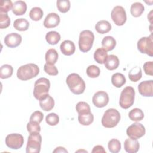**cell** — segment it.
<instances>
[{
    "mask_svg": "<svg viewBox=\"0 0 153 153\" xmlns=\"http://www.w3.org/2000/svg\"><path fill=\"white\" fill-rule=\"evenodd\" d=\"M60 48L64 55L71 56L75 53V45L72 41L65 40L61 43Z\"/></svg>",
    "mask_w": 153,
    "mask_h": 153,
    "instance_id": "e0dca14e",
    "label": "cell"
},
{
    "mask_svg": "<svg viewBox=\"0 0 153 153\" xmlns=\"http://www.w3.org/2000/svg\"><path fill=\"white\" fill-rule=\"evenodd\" d=\"M111 17L113 22L117 26H123L126 22L127 16L124 8L122 6L117 5L113 8Z\"/></svg>",
    "mask_w": 153,
    "mask_h": 153,
    "instance_id": "9c48e42d",
    "label": "cell"
},
{
    "mask_svg": "<svg viewBox=\"0 0 153 153\" xmlns=\"http://www.w3.org/2000/svg\"><path fill=\"white\" fill-rule=\"evenodd\" d=\"M134 89L131 86L126 87L123 88L120 94L119 101L120 106L124 109L131 107L134 102Z\"/></svg>",
    "mask_w": 153,
    "mask_h": 153,
    "instance_id": "5b68a950",
    "label": "cell"
},
{
    "mask_svg": "<svg viewBox=\"0 0 153 153\" xmlns=\"http://www.w3.org/2000/svg\"><path fill=\"white\" fill-rule=\"evenodd\" d=\"M13 26L16 30L19 31H25L28 29L29 26V23L26 19H17L14 20Z\"/></svg>",
    "mask_w": 153,
    "mask_h": 153,
    "instance_id": "4316f807",
    "label": "cell"
},
{
    "mask_svg": "<svg viewBox=\"0 0 153 153\" xmlns=\"http://www.w3.org/2000/svg\"><path fill=\"white\" fill-rule=\"evenodd\" d=\"M27 10V5L23 1H17L13 5L12 11L16 16L23 15Z\"/></svg>",
    "mask_w": 153,
    "mask_h": 153,
    "instance_id": "ffe728a7",
    "label": "cell"
},
{
    "mask_svg": "<svg viewBox=\"0 0 153 153\" xmlns=\"http://www.w3.org/2000/svg\"><path fill=\"white\" fill-rule=\"evenodd\" d=\"M111 82L113 85H114L115 87L120 88L125 84L126 82V79L123 74L117 72L112 75Z\"/></svg>",
    "mask_w": 153,
    "mask_h": 153,
    "instance_id": "603a6c76",
    "label": "cell"
},
{
    "mask_svg": "<svg viewBox=\"0 0 153 153\" xmlns=\"http://www.w3.org/2000/svg\"><path fill=\"white\" fill-rule=\"evenodd\" d=\"M42 137L39 133H30L26 145V152L27 153H38L41 151Z\"/></svg>",
    "mask_w": 153,
    "mask_h": 153,
    "instance_id": "52a82bcc",
    "label": "cell"
},
{
    "mask_svg": "<svg viewBox=\"0 0 153 153\" xmlns=\"http://www.w3.org/2000/svg\"><path fill=\"white\" fill-rule=\"evenodd\" d=\"M45 121L50 126H56L59 122V117L56 113H50L46 116Z\"/></svg>",
    "mask_w": 153,
    "mask_h": 153,
    "instance_id": "8d00e7d4",
    "label": "cell"
},
{
    "mask_svg": "<svg viewBox=\"0 0 153 153\" xmlns=\"http://www.w3.org/2000/svg\"><path fill=\"white\" fill-rule=\"evenodd\" d=\"M94 59L99 64H103L108 57V53L103 48H98L94 53Z\"/></svg>",
    "mask_w": 153,
    "mask_h": 153,
    "instance_id": "d4e9b609",
    "label": "cell"
},
{
    "mask_svg": "<svg viewBox=\"0 0 153 153\" xmlns=\"http://www.w3.org/2000/svg\"><path fill=\"white\" fill-rule=\"evenodd\" d=\"M75 108L78 114L91 112L89 105L85 102H79L76 104Z\"/></svg>",
    "mask_w": 153,
    "mask_h": 153,
    "instance_id": "ab89813d",
    "label": "cell"
},
{
    "mask_svg": "<svg viewBox=\"0 0 153 153\" xmlns=\"http://www.w3.org/2000/svg\"><path fill=\"white\" fill-rule=\"evenodd\" d=\"M142 73L141 68L139 66H135L131 68L128 72V78L133 82H137L142 78Z\"/></svg>",
    "mask_w": 153,
    "mask_h": 153,
    "instance_id": "83f0119b",
    "label": "cell"
},
{
    "mask_svg": "<svg viewBox=\"0 0 153 153\" xmlns=\"http://www.w3.org/2000/svg\"><path fill=\"white\" fill-rule=\"evenodd\" d=\"M138 50L143 54H146L151 57L153 56V39L152 35L142 37L139 39L137 44Z\"/></svg>",
    "mask_w": 153,
    "mask_h": 153,
    "instance_id": "ba28073f",
    "label": "cell"
},
{
    "mask_svg": "<svg viewBox=\"0 0 153 153\" xmlns=\"http://www.w3.org/2000/svg\"><path fill=\"white\" fill-rule=\"evenodd\" d=\"M50 87V82L49 79L42 77L38 79L34 84L33 94L35 99L39 100L43 97L48 94Z\"/></svg>",
    "mask_w": 153,
    "mask_h": 153,
    "instance_id": "277c9868",
    "label": "cell"
},
{
    "mask_svg": "<svg viewBox=\"0 0 153 153\" xmlns=\"http://www.w3.org/2000/svg\"><path fill=\"white\" fill-rule=\"evenodd\" d=\"M39 106L44 111H50L54 106V100L48 94L39 100Z\"/></svg>",
    "mask_w": 153,
    "mask_h": 153,
    "instance_id": "ac0fdd59",
    "label": "cell"
},
{
    "mask_svg": "<svg viewBox=\"0 0 153 153\" xmlns=\"http://www.w3.org/2000/svg\"><path fill=\"white\" fill-rule=\"evenodd\" d=\"M129 118L133 121H139L143 120L144 114L142 109L139 108H134L128 113Z\"/></svg>",
    "mask_w": 153,
    "mask_h": 153,
    "instance_id": "4dcf8cb0",
    "label": "cell"
},
{
    "mask_svg": "<svg viewBox=\"0 0 153 153\" xmlns=\"http://www.w3.org/2000/svg\"><path fill=\"white\" fill-rule=\"evenodd\" d=\"M22 40V38L20 34L13 32L6 35L4 38V43L10 48H15L20 44Z\"/></svg>",
    "mask_w": 153,
    "mask_h": 153,
    "instance_id": "5bb4252c",
    "label": "cell"
},
{
    "mask_svg": "<svg viewBox=\"0 0 153 153\" xmlns=\"http://www.w3.org/2000/svg\"><path fill=\"white\" fill-rule=\"evenodd\" d=\"M126 133L129 137L137 139L145 135V128L142 124L134 123L127 127Z\"/></svg>",
    "mask_w": 153,
    "mask_h": 153,
    "instance_id": "8fae6325",
    "label": "cell"
},
{
    "mask_svg": "<svg viewBox=\"0 0 153 153\" xmlns=\"http://www.w3.org/2000/svg\"><path fill=\"white\" fill-rule=\"evenodd\" d=\"M120 118V112L115 109L110 108L105 112L102 118V124L106 128H113L118 124Z\"/></svg>",
    "mask_w": 153,
    "mask_h": 153,
    "instance_id": "3957f363",
    "label": "cell"
},
{
    "mask_svg": "<svg viewBox=\"0 0 153 153\" xmlns=\"http://www.w3.org/2000/svg\"><path fill=\"white\" fill-rule=\"evenodd\" d=\"M56 4L59 11L63 13L68 12L71 7V3L69 0H58Z\"/></svg>",
    "mask_w": 153,
    "mask_h": 153,
    "instance_id": "e575fe53",
    "label": "cell"
},
{
    "mask_svg": "<svg viewBox=\"0 0 153 153\" xmlns=\"http://www.w3.org/2000/svg\"><path fill=\"white\" fill-rule=\"evenodd\" d=\"M124 147L125 151L127 152L136 153L139 151L140 145L137 139L129 137L125 140L124 143Z\"/></svg>",
    "mask_w": 153,
    "mask_h": 153,
    "instance_id": "2e32d148",
    "label": "cell"
},
{
    "mask_svg": "<svg viewBox=\"0 0 153 153\" xmlns=\"http://www.w3.org/2000/svg\"><path fill=\"white\" fill-rule=\"evenodd\" d=\"M53 152H68V151L63 147L59 146L53 151Z\"/></svg>",
    "mask_w": 153,
    "mask_h": 153,
    "instance_id": "bcb514c9",
    "label": "cell"
},
{
    "mask_svg": "<svg viewBox=\"0 0 153 153\" xmlns=\"http://www.w3.org/2000/svg\"><path fill=\"white\" fill-rule=\"evenodd\" d=\"M105 68L110 71H112L116 69L120 64L119 59L117 56L114 54H111L108 56L107 58L106 59L105 62Z\"/></svg>",
    "mask_w": 153,
    "mask_h": 153,
    "instance_id": "d6986e66",
    "label": "cell"
},
{
    "mask_svg": "<svg viewBox=\"0 0 153 153\" xmlns=\"http://www.w3.org/2000/svg\"><path fill=\"white\" fill-rule=\"evenodd\" d=\"M139 93L145 97H152L153 96V81L148 80L141 82L138 85Z\"/></svg>",
    "mask_w": 153,
    "mask_h": 153,
    "instance_id": "4fadbf2b",
    "label": "cell"
},
{
    "mask_svg": "<svg viewBox=\"0 0 153 153\" xmlns=\"http://www.w3.org/2000/svg\"><path fill=\"white\" fill-rule=\"evenodd\" d=\"M86 73L89 77L94 78L99 76L100 74V70L99 68L96 65H90L87 68Z\"/></svg>",
    "mask_w": 153,
    "mask_h": 153,
    "instance_id": "d590c367",
    "label": "cell"
},
{
    "mask_svg": "<svg viewBox=\"0 0 153 153\" xmlns=\"http://www.w3.org/2000/svg\"><path fill=\"white\" fill-rule=\"evenodd\" d=\"M39 72V67L33 63L21 66L17 69V76L22 81H27L36 76Z\"/></svg>",
    "mask_w": 153,
    "mask_h": 153,
    "instance_id": "7a4b0ae2",
    "label": "cell"
},
{
    "mask_svg": "<svg viewBox=\"0 0 153 153\" xmlns=\"http://www.w3.org/2000/svg\"><path fill=\"white\" fill-rule=\"evenodd\" d=\"M94 40V35L90 30L82 31L79 36V48L83 53H86L90 50Z\"/></svg>",
    "mask_w": 153,
    "mask_h": 153,
    "instance_id": "8992f818",
    "label": "cell"
},
{
    "mask_svg": "<svg viewBox=\"0 0 153 153\" xmlns=\"http://www.w3.org/2000/svg\"><path fill=\"white\" fill-rule=\"evenodd\" d=\"M13 4L10 0H1L0 4V13H7L12 8Z\"/></svg>",
    "mask_w": 153,
    "mask_h": 153,
    "instance_id": "74e56055",
    "label": "cell"
},
{
    "mask_svg": "<svg viewBox=\"0 0 153 153\" xmlns=\"http://www.w3.org/2000/svg\"><path fill=\"white\" fill-rule=\"evenodd\" d=\"M24 143L23 136L19 133L8 134L5 138L6 145L13 149H19L22 148Z\"/></svg>",
    "mask_w": 153,
    "mask_h": 153,
    "instance_id": "30bf717a",
    "label": "cell"
},
{
    "mask_svg": "<svg viewBox=\"0 0 153 153\" xmlns=\"http://www.w3.org/2000/svg\"><path fill=\"white\" fill-rule=\"evenodd\" d=\"M45 39L49 44L56 45L60 40V35L56 31H50L46 34Z\"/></svg>",
    "mask_w": 153,
    "mask_h": 153,
    "instance_id": "f546056e",
    "label": "cell"
},
{
    "mask_svg": "<svg viewBox=\"0 0 153 153\" xmlns=\"http://www.w3.org/2000/svg\"><path fill=\"white\" fill-rule=\"evenodd\" d=\"M13 73V68L10 65H3L0 68V78L2 79H7L11 77Z\"/></svg>",
    "mask_w": 153,
    "mask_h": 153,
    "instance_id": "1f68e13d",
    "label": "cell"
},
{
    "mask_svg": "<svg viewBox=\"0 0 153 153\" xmlns=\"http://www.w3.org/2000/svg\"><path fill=\"white\" fill-rule=\"evenodd\" d=\"M102 45L106 51H111L116 45V40L111 36H106L102 39Z\"/></svg>",
    "mask_w": 153,
    "mask_h": 153,
    "instance_id": "484cf974",
    "label": "cell"
},
{
    "mask_svg": "<svg viewBox=\"0 0 153 153\" xmlns=\"http://www.w3.org/2000/svg\"><path fill=\"white\" fill-rule=\"evenodd\" d=\"M58 53L55 49L50 48L48 50L45 56L46 63L51 65H54L58 60Z\"/></svg>",
    "mask_w": 153,
    "mask_h": 153,
    "instance_id": "7402d4cb",
    "label": "cell"
},
{
    "mask_svg": "<svg viewBox=\"0 0 153 153\" xmlns=\"http://www.w3.org/2000/svg\"><path fill=\"white\" fill-rule=\"evenodd\" d=\"M10 18L7 13H0V28L5 29L8 27L10 25Z\"/></svg>",
    "mask_w": 153,
    "mask_h": 153,
    "instance_id": "f35d334b",
    "label": "cell"
},
{
    "mask_svg": "<svg viewBox=\"0 0 153 153\" xmlns=\"http://www.w3.org/2000/svg\"><path fill=\"white\" fill-rule=\"evenodd\" d=\"M27 130L29 133H39L41 131V127L39 123L29 121L27 124Z\"/></svg>",
    "mask_w": 153,
    "mask_h": 153,
    "instance_id": "60d3db41",
    "label": "cell"
},
{
    "mask_svg": "<svg viewBox=\"0 0 153 153\" xmlns=\"http://www.w3.org/2000/svg\"><path fill=\"white\" fill-rule=\"evenodd\" d=\"M44 13L42 10L38 7L32 8L29 12L30 18L34 21H38L41 20L43 16Z\"/></svg>",
    "mask_w": 153,
    "mask_h": 153,
    "instance_id": "d6a6232c",
    "label": "cell"
},
{
    "mask_svg": "<svg viewBox=\"0 0 153 153\" xmlns=\"http://www.w3.org/2000/svg\"><path fill=\"white\" fill-rule=\"evenodd\" d=\"M92 153L94 152H97V153H100V152H103V153H106V151L105 150L104 148L102 146V145H96L95 146H94L92 151Z\"/></svg>",
    "mask_w": 153,
    "mask_h": 153,
    "instance_id": "f6af8a7d",
    "label": "cell"
},
{
    "mask_svg": "<svg viewBox=\"0 0 153 153\" xmlns=\"http://www.w3.org/2000/svg\"><path fill=\"white\" fill-rule=\"evenodd\" d=\"M109 96L104 91H98L95 93L92 98L93 105L97 108H103L106 106L109 102Z\"/></svg>",
    "mask_w": 153,
    "mask_h": 153,
    "instance_id": "7c38bea8",
    "label": "cell"
},
{
    "mask_svg": "<svg viewBox=\"0 0 153 153\" xmlns=\"http://www.w3.org/2000/svg\"><path fill=\"white\" fill-rule=\"evenodd\" d=\"M111 23L105 20L99 21L95 25L96 30L100 34H104L109 32L111 29Z\"/></svg>",
    "mask_w": 153,
    "mask_h": 153,
    "instance_id": "44dd1931",
    "label": "cell"
},
{
    "mask_svg": "<svg viewBox=\"0 0 153 153\" xmlns=\"http://www.w3.org/2000/svg\"><path fill=\"white\" fill-rule=\"evenodd\" d=\"M66 82L71 92L75 94H81L85 89V82L78 74H69L66 79Z\"/></svg>",
    "mask_w": 153,
    "mask_h": 153,
    "instance_id": "6da1fadb",
    "label": "cell"
},
{
    "mask_svg": "<svg viewBox=\"0 0 153 153\" xmlns=\"http://www.w3.org/2000/svg\"><path fill=\"white\" fill-rule=\"evenodd\" d=\"M44 71L48 75H57L59 73L58 70L56 68V66L54 65H48L47 63H45L44 65Z\"/></svg>",
    "mask_w": 153,
    "mask_h": 153,
    "instance_id": "b9f144b4",
    "label": "cell"
},
{
    "mask_svg": "<svg viewBox=\"0 0 153 153\" xmlns=\"http://www.w3.org/2000/svg\"><path fill=\"white\" fill-rule=\"evenodd\" d=\"M143 69L146 75H153V62L152 61L145 62L143 64Z\"/></svg>",
    "mask_w": 153,
    "mask_h": 153,
    "instance_id": "ee69618b",
    "label": "cell"
},
{
    "mask_svg": "<svg viewBox=\"0 0 153 153\" xmlns=\"http://www.w3.org/2000/svg\"><path fill=\"white\" fill-rule=\"evenodd\" d=\"M60 22L59 16L55 13H49L44 20V26L46 28H53L59 25Z\"/></svg>",
    "mask_w": 153,
    "mask_h": 153,
    "instance_id": "9a60e30c",
    "label": "cell"
},
{
    "mask_svg": "<svg viewBox=\"0 0 153 153\" xmlns=\"http://www.w3.org/2000/svg\"><path fill=\"white\" fill-rule=\"evenodd\" d=\"M78 121L83 126L91 124L94 120V116L91 112L78 114Z\"/></svg>",
    "mask_w": 153,
    "mask_h": 153,
    "instance_id": "cb8c5ba5",
    "label": "cell"
},
{
    "mask_svg": "<svg viewBox=\"0 0 153 153\" xmlns=\"http://www.w3.org/2000/svg\"><path fill=\"white\" fill-rule=\"evenodd\" d=\"M108 147L109 151L112 153L118 152L121 148L120 142L117 139H112L108 142Z\"/></svg>",
    "mask_w": 153,
    "mask_h": 153,
    "instance_id": "836d02e7",
    "label": "cell"
},
{
    "mask_svg": "<svg viewBox=\"0 0 153 153\" xmlns=\"http://www.w3.org/2000/svg\"><path fill=\"white\" fill-rule=\"evenodd\" d=\"M43 118H44V115L42 113V112L39 111H36L33 112L30 115L29 121L36 122L39 124L42 121Z\"/></svg>",
    "mask_w": 153,
    "mask_h": 153,
    "instance_id": "7bdbcfd3",
    "label": "cell"
},
{
    "mask_svg": "<svg viewBox=\"0 0 153 153\" xmlns=\"http://www.w3.org/2000/svg\"><path fill=\"white\" fill-rule=\"evenodd\" d=\"M144 6L142 4L139 2H134L132 4L130 7L131 14L134 17H138L141 16V14L144 11Z\"/></svg>",
    "mask_w": 153,
    "mask_h": 153,
    "instance_id": "f1b7e54d",
    "label": "cell"
}]
</instances>
